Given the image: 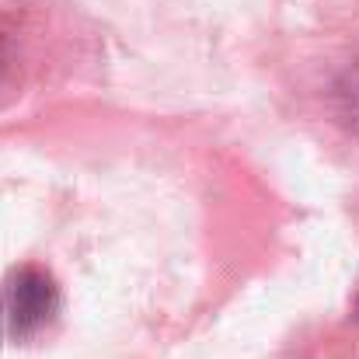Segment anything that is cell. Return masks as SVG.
Segmentation results:
<instances>
[{
	"label": "cell",
	"mask_w": 359,
	"mask_h": 359,
	"mask_svg": "<svg viewBox=\"0 0 359 359\" xmlns=\"http://www.w3.org/2000/svg\"><path fill=\"white\" fill-rule=\"evenodd\" d=\"M4 60H7V49H4V39H0V70H4Z\"/></svg>",
	"instance_id": "cell-2"
},
{
	"label": "cell",
	"mask_w": 359,
	"mask_h": 359,
	"mask_svg": "<svg viewBox=\"0 0 359 359\" xmlns=\"http://www.w3.org/2000/svg\"><path fill=\"white\" fill-rule=\"evenodd\" d=\"M56 314H60V290L46 269L21 265L7 276L4 293H0V325L7 339L14 342L35 339L39 332L53 325Z\"/></svg>",
	"instance_id": "cell-1"
}]
</instances>
